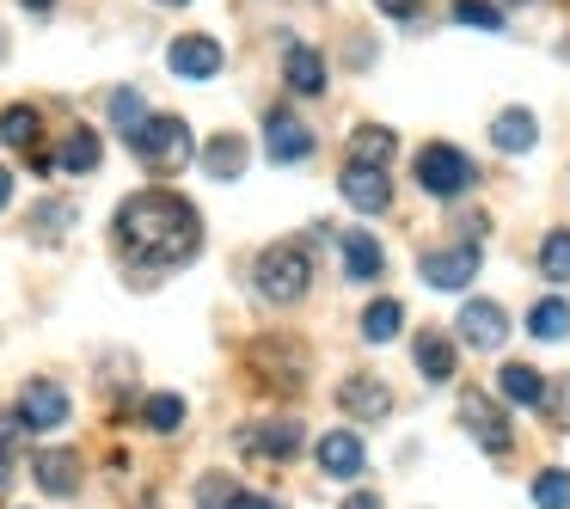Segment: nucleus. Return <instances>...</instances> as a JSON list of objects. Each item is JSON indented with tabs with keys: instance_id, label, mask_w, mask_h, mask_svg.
<instances>
[{
	"instance_id": "1",
	"label": "nucleus",
	"mask_w": 570,
	"mask_h": 509,
	"mask_svg": "<svg viewBox=\"0 0 570 509\" xmlns=\"http://www.w3.org/2000/svg\"><path fill=\"white\" fill-rule=\"evenodd\" d=\"M203 222L178 190H136L117 209V246H124L129 271H173V264L197 258Z\"/></svg>"
},
{
	"instance_id": "2",
	"label": "nucleus",
	"mask_w": 570,
	"mask_h": 509,
	"mask_svg": "<svg viewBox=\"0 0 570 509\" xmlns=\"http://www.w3.org/2000/svg\"><path fill=\"white\" fill-rule=\"evenodd\" d=\"M252 283H258L264 301H301L313 288V258L301 246H271L252 264Z\"/></svg>"
},
{
	"instance_id": "3",
	"label": "nucleus",
	"mask_w": 570,
	"mask_h": 509,
	"mask_svg": "<svg viewBox=\"0 0 570 509\" xmlns=\"http://www.w3.org/2000/svg\"><path fill=\"white\" fill-rule=\"evenodd\" d=\"M417 185L430 190V197L454 203V197H466V190L479 185V166H472L454 141H430V148L417 154Z\"/></svg>"
},
{
	"instance_id": "4",
	"label": "nucleus",
	"mask_w": 570,
	"mask_h": 509,
	"mask_svg": "<svg viewBox=\"0 0 570 509\" xmlns=\"http://www.w3.org/2000/svg\"><path fill=\"white\" fill-rule=\"evenodd\" d=\"M129 148H136V160L154 166V173H178V166L190 160V129H185V117H148V124L129 136Z\"/></svg>"
},
{
	"instance_id": "5",
	"label": "nucleus",
	"mask_w": 570,
	"mask_h": 509,
	"mask_svg": "<svg viewBox=\"0 0 570 509\" xmlns=\"http://www.w3.org/2000/svg\"><path fill=\"white\" fill-rule=\"evenodd\" d=\"M417 271H423V283L442 288V295H454V288H472V276H479V246H472V239H460V246L423 252Z\"/></svg>"
},
{
	"instance_id": "6",
	"label": "nucleus",
	"mask_w": 570,
	"mask_h": 509,
	"mask_svg": "<svg viewBox=\"0 0 570 509\" xmlns=\"http://www.w3.org/2000/svg\"><path fill=\"white\" fill-rule=\"evenodd\" d=\"M252 369L271 386H301L307 381V350H301L295 337H258V344H252Z\"/></svg>"
},
{
	"instance_id": "7",
	"label": "nucleus",
	"mask_w": 570,
	"mask_h": 509,
	"mask_svg": "<svg viewBox=\"0 0 570 509\" xmlns=\"http://www.w3.org/2000/svg\"><path fill=\"white\" fill-rule=\"evenodd\" d=\"M264 154H271L276 166H301L313 154V129L301 124L288 105H271V117H264Z\"/></svg>"
},
{
	"instance_id": "8",
	"label": "nucleus",
	"mask_w": 570,
	"mask_h": 509,
	"mask_svg": "<svg viewBox=\"0 0 570 509\" xmlns=\"http://www.w3.org/2000/svg\"><path fill=\"white\" fill-rule=\"evenodd\" d=\"M227 62V50L215 38H203V31H190V38H178L173 50H166V68H173L178 80H215Z\"/></svg>"
},
{
	"instance_id": "9",
	"label": "nucleus",
	"mask_w": 570,
	"mask_h": 509,
	"mask_svg": "<svg viewBox=\"0 0 570 509\" xmlns=\"http://www.w3.org/2000/svg\"><path fill=\"white\" fill-rule=\"evenodd\" d=\"M337 190H344V203H350V209H362V215H381L386 203H393V185H386V166H362V160H350V166H344Z\"/></svg>"
},
{
	"instance_id": "10",
	"label": "nucleus",
	"mask_w": 570,
	"mask_h": 509,
	"mask_svg": "<svg viewBox=\"0 0 570 509\" xmlns=\"http://www.w3.org/2000/svg\"><path fill=\"white\" fill-rule=\"evenodd\" d=\"M13 418L26 423V430H62V423H68V393L56 381H26Z\"/></svg>"
},
{
	"instance_id": "11",
	"label": "nucleus",
	"mask_w": 570,
	"mask_h": 509,
	"mask_svg": "<svg viewBox=\"0 0 570 509\" xmlns=\"http://www.w3.org/2000/svg\"><path fill=\"white\" fill-rule=\"evenodd\" d=\"M460 418H466L472 435H479L484 454H509V418H503V405H497L491 393H466L460 399Z\"/></svg>"
},
{
	"instance_id": "12",
	"label": "nucleus",
	"mask_w": 570,
	"mask_h": 509,
	"mask_svg": "<svg viewBox=\"0 0 570 509\" xmlns=\"http://www.w3.org/2000/svg\"><path fill=\"white\" fill-rule=\"evenodd\" d=\"M460 337H466L472 350H497L509 337V313L497 307V301H466V307H460Z\"/></svg>"
},
{
	"instance_id": "13",
	"label": "nucleus",
	"mask_w": 570,
	"mask_h": 509,
	"mask_svg": "<svg viewBox=\"0 0 570 509\" xmlns=\"http://www.w3.org/2000/svg\"><path fill=\"white\" fill-rule=\"evenodd\" d=\"M283 80H288V92H301V99H325V56L313 50V43H288L283 50Z\"/></svg>"
},
{
	"instance_id": "14",
	"label": "nucleus",
	"mask_w": 570,
	"mask_h": 509,
	"mask_svg": "<svg viewBox=\"0 0 570 509\" xmlns=\"http://www.w3.org/2000/svg\"><path fill=\"white\" fill-rule=\"evenodd\" d=\"M31 472H38V484L50 497H75L80 491V454L75 448H43V454H31Z\"/></svg>"
},
{
	"instance_id": "15",
	"label": "nucleus",
	"mask_w": 570,
	"mask_h": 509,
	"mask_svg": "<svg viewBox=\"0 0 570 509\" xmlns=\"http://www.w3.org/2000/svg\"><path fill=\"white\" fill-rule=\"evenodd\" d=\"M239 448L258 460H295L301 454V423H252L246 435H239Z\"/></svg>"
},
{
	"instance_id": "16",
	"label": "nucleus",
	"mask_w": 570,
	"mask_h": 509,
	"mask_svg": "<svg viewBox=\"0 0 570 509\" xmlns=\"http://www.w3.org/2000/svg\"><path fill=\"white\" fill-rule=\"evenodd\" d=\"M337 405H344L350 418H386V411H393V393H386V381H368V374H350V381L337 386Z\"/></svg>"
},
{
	"instance_id": "17",
	"label": "nucleus",
	"mask_w": 570,
	"mask_h": 509,
	"mask_svg": "<svg viewBox=\"0 0 570 509\" xmlns=\"http://www.w3.org/2000/svg\"><path fill=\"white\" fill-rule=\"evenodd\" d=\"M491 141H497L503 154H528L533 141H540V117L521 111V105H509V111L491 117Z\"/></svg>"
},
{
	"instance_id": "18",
	"label": "nucleus",
	"mask_w": 570,
	"mask_h": 509,
	"mask_svg": "<svg viewBox=\"0 0 570 509\" xmlns=\"http://www.w3.org/2000/svg\"><path fill=\"white\" fill-rule=\"evenodd\" d=\"M362 435H350V430H325L320 435V467L332 472V479H356L362 472Z\"/></svg>"
},
{
	"instance_id": "19",
	"label": "nucleus",
	"mask_w": 570,
	"mask_h": 509,
	"mask_svg": "<svg viewBox=\"0 0 570 509\" xmlns=\"http://www.w3.org/2000/svg\"><path fill=\"white\" fill-rule=\"evenodd\" d=\"M337 246H344V271H350V283H374V276L386 271V252H381V239L374 234H344L337 239Z\"/></svg>"
},
{
	"instance_id": "20",
	"label": "nucleus",
	"mask_w": 570,
	"mask_h": 509,
	"mask_svg": "<svg viewBox=\"0 0 570 509\" xmlns=\"http://www.w3.org/2000/svg\"><path fill=\"white\" fill-rule=\"evenodd\" d=\"M411 356H417L423 381H454V344H448L442 332H423L417 344H411Z\"/></svg>"
},
{
	"instance_id": "21",
	"label": "nucleus",
	"mask_w": 570,
	"mask_h": 509,
	"mask_svg": "<svg viewBox=\"0 0 570 509\" xmlns=\"http://www.w3.org/2000/svg\"><path fill=\"white\" fill-rule=\"evenodd\" d=\"M528 332L540 337V344H564V337H570V301H558V295L533 301V313H528Z\"/></svg>"
},
{
	"instance_id": "22",
	"label": "nucleus",
	"mask_w": 570,
	"mask_h": 509,
	"mask_svg": "<svg viewBox=\"0 0 570 509\" xmlns=\"http://www.w3.org/2000/svg\"><path fill=\"white\" fill-rule=\"evenodd\" d=\"M203 173H209V178H239V173H246V141H239L234 129L215 136L209 148H203Z\"/></svg>"
},
{
	"instance_id": "23",
	"label": "nucleus",
	"mask_w": 570,
	"mask_h": 509,
	"mask_svg": "<svg viewBox=\"0 0 570 509\" xmlns=\"http://www.w3.org/2000/svg\"><path fill=\"white\" fill-rule=\"evenodd\" d=\"M497 386H503V399H509V405H540V386H546V374H540V369H528V362H503V374H497Z\"/></svg>"
},
{
	"instance_id": "24",
	"label": "nucleus",
	"mask_w": 570,
	"mask_h": 509,
	"mask_svg": "<svg viewBox=\"0 0 570 509\" xmlns=\"http://www.w3.org/2000/svg\"><path fill=\"white\" fill-rule=\"evenodd\" d=\"M399 325H405V307H399V301H368V313H362V337H368V344H393L399 337Z\"/></svg>"
},
{
	"instance_id": "25",
	"label": "nucleus",
	"mask_w": 570,
	"mask_h": 509,
	"mask_svg": "<svg viewBox=\"0 0 570 509\" xmlns=\"http://www.w3.org/2000/svg\"><path fill=\"white\" fill-rule=\"evenodd\" d=\"M38 111H31V105H7V111H0V141H7V148H31V141H38Z\"/></svg>"
},
{
	"instance_id": "26",
	"label": "nucleus",
	"mask_w": 570,
	"mask_h": 509,
	"mask_svg": "<svg viewBox=\"0 0 570 509\" xmlns=\"http://www.w3.org/2000/svg\"><path fill=\"white\" fill-rule=\"evenodd\" d=\"M99 166V136L92 129H68L62 136V173H92Z\"/></svg>"
},
{
	"instance_id": "27",
	"label": "nucleus",
	"mask_w": 570,
	"mask_h": 509,
	"mask_svg": "<svg viewBox=\"0 0 570 509\" xmlns=\"http://www.w3.org/2000/svg\"><path fill=\"white\" fill-rule=\"evenodd\" d=\"M540 271H546V283H570V227H552V234H546Z\"/></svg>"
},
{
	"instance_id": "28",
	"label": "nucleus",
	"mask_w": 570,
	"mask_h": 509,
	"mask_svg": "<svg viewBox=\"0 0 570 509\" xmlns=\"http://www.w3.org/2000/svg\"><path fill=\"white\" fill-rule=\"evenodd\" d=\"M105 105H111V124L124 129V136H136V129L148 124V105H141V92H136V87H117Z\"/></svg>"
},
{
	"instance_id": "29",
	"label": "nucleus",
	"mask_w": 570,
	"mask_h": 509,
	"mask_svg": "<svg viewBox=\"0 0 570 509\" xmlns=\"http://www.w3.org/2000/svg\"><path fill=\"white\" fill-rule=\"evenodd\" d=\"M533 411H540V418L552 423V430H564V423H570V374L546 381V386H540V405H533Z\"/></svg>"
},
{
	"instance_id": "30",
	"label": "nucleus",
	"mask_w": 570,
	"mask_h": 509,
	"mask_svg": "<svg viewBox=\"0 0 570 509\" xmlns=\"http://www.w3.org/2000/svg\"><path fill=\"white\" fill-rule=\"evenodd\" d=\"M141 418H148V430L173 435L178 423H185V399H178V393H154L148 405H141Z\"/></svg>"
},
{
	"instance_id": "31",
	"label": "nucleus",
	"mask_w": 570,
	"mask_h": 509,
	"mask_svg": "<svg viewBox=\"0 0 570 509\" xmlns=\"http://www.w3.org/2000/svg\"><path fill=\"white\" fill-rule=\"evenodd\" d=\"M533 503H540V509H570V472L564 467H546L540 479H533Z\"/></svg>"
},
{
	"instance_id": "32",
	"label": "nucleus",
	"mask_w": 570,
	"mask_h": 509,
	"mask_svg": "<svg viewBox=\"0 0 570 509\" xmlns=\"http://www.w3.org/2000/svg\"><path fill=\"white\" fill-rule=\"evenodd\" d=\"M356 160H362V166H386V160H393V129L362 124V129H356Z\"/></svg>"
},
{
	"instance_id": "33",
	"label": "nucleus",
	"mask_w": 570,
	"mask_h": 509,
	"mask_svg": "<svg viewBox=\"0 0 570 509\" xmlns=\"http://www.w3.org/2000/svg\"><path fill=\"white\" fill-rule=\"evenodd\" d=\"M68 222H75V209H68V203H43V209H38V222H31V239L56 246V234H68Z\"/></svg>"
},
{
	"instance_id": "34",
	"label": "nucleus",
	"mask_w": 570,
	"mask_h": 509,
	"mask_svg": "<svg viewBox=\"0 0 570 509\" xmlns=\"http://www.w3.org/2000/svg\"><path fill=\"white\" fill-rule=\"evenodd\" d=\"M239 484L222 479V472H209V479H197V509H234Z\"/></svg>"
},
{
	"instance_id": "35",
	"label": "nucleus",
	"mask_w": 570,
	"mask_h": 509,
	"mask_svg": "<svg viewBox=\"0 0 570 509\" xmlns=\"http://www.w3.org/2000/svg\"><path fill=\"white\" fill-rule=\"evenodd\" d=\"M454 19H460V26H479V31L503 26V13H497L491 0H454Z\"/></svg>"
},
{
	"instance_id": "36",
	"label": "nucleus",
	"mask_w": 570,
	"mask_h": 509,
	"mask_svg": "<svg viewBox=\"0 0 570 509\" xmlns=\"http://www.w3.org/2000/svg\"><path fill=\"white\" fill-rule=\"evenodd\" d=\"M13 460H19V418L0 423V491L13 484Z\"/></svg>"
},
{
	"instance_id": "37",
	"label": "nucleus",
	"mask_w": 570,
	"mask_h": 509,
	"mask_svg": "<svg viewBox=\"0 0 570 509\" xmlns=\"http://www.w3.org/2000/svg\"><path fill=\"white\" fill-rule=\"evenodd\" d=\"M374 7H381V13H393V19H411V13H417V0H374Z\"/></svg>"
},
{
	"instance_id": "38",
	"label": "nucleus",
	"mask_w": 570,
	"mask_h": 509,
	"mask_svg": "<svg viewBox=\"0 0 570 509\" xmlns=\"http://www.w3.org/2000/svg\"><path fill=\"white\" fill-rule=\"evenodd\" d=\"M344 509H386V503H381L374 491H350V497H344Z\"/></svg>"
},
{
	"instance_id": "39",
	"label": "nucleus",
	"mask_w": 570,
	"mask_h": 509,
	"mask_svg": "<svg viewBox=\"0 0 570 509\" xmlns=\"http://www.w3.org/2000/svg\"><path fill=\"white\" fill-rule=\"evenodd\" d=\"M234 509H283V503H271V497H252V491H239V497H234Z\"/></svg>"
},
{
	"instance_id": "40",
	"label": "nucleus",
	"mask_w": 570,
	"mask_h": 509,
	"mask_svg": "<svg viewBox=\"0 0 570 509\" xmlns=\"http://www.w3.org/2000/svg\"><path fill=\"white\" fill-rule=\"evenodd\" d=\"M7 203H13V173L0 166V209H7Z\"/></svg>"
},
{
	"instance_id": "41",
	"label": "nucleus",
	"mask_w": 570,
	"mask_h": 509,
	"mask_svg": "<svg viewBox=\"0 0 570 509\" xmlns=\"http://www.w3.org/2000/svg\"><path fill=\"white\" fill-rule=\"evenodd\" d=\"M56 0H26V13H50Z\"/></svg>"
},
{
	"instance_id": "42",
	"label": "nucleus",
	"mask_w": 570,
	"mask_h": 509,
	"mask_svg": "<svg viewBox=\"0 0 570 509\" xmlns=\"http://www.w3.org/2000/svg\"><path fill=\"white\" fill-rule=\"evenodd\" d=\"M154 7H185V0H154Z\"/></svg>"
}]
</instances>
